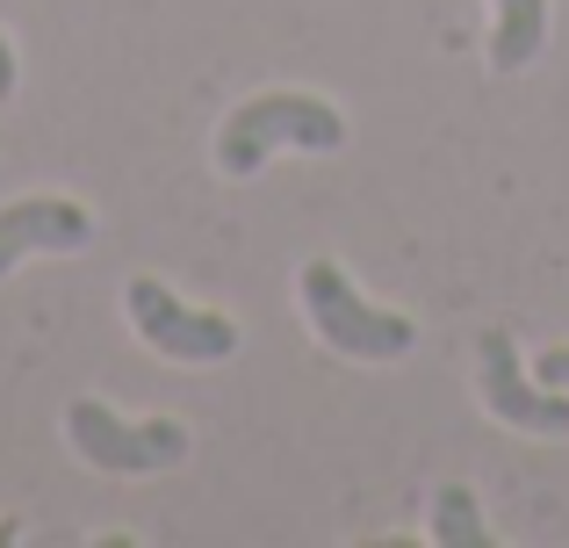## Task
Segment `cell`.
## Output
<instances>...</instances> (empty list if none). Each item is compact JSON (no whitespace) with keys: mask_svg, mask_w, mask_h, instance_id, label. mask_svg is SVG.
Returning a JSON list of instances; mask_svg holds the SVG:
<instances>
[{"mask_svg":"<svg viewBox=\"0 0 569 548\" xmlns=\"http://www.w3.org/2000/svg\"><path fill=\"white\" fill-rule=\"evenodd\" d=\"M123 310L138 325V339L167 361H231L238 353V325L223 310H194L167 289L159 275H130L123 281Z\"/></svg>","mask_w":569,"mask_h":548,"instance_id":"cell-4","label":"cell"},{"mask_svg":"<svg viewBox=\"0 0 569 548\" xmlns=\"http://www.w3.org/2000/svg\"><path fill=\"white\" fill-rule=\"evenodd\" d=\"M432 541L440 548H490L483 506H476L469 484H440V491H432Z\"/></svg>","mask_w":569,"mask_h":548,"instance_id":"cell-8","label":"cell"},{"mask_svg":"<svg viewBox=\"0 0 569 548\" xmlns=\"http://www.w3.org/2000/svg\"><path fill=\"white\" fill-rule=\"evenodd\" d=\"M296 296H303V318L318 325L325 347L353 353V361H403L411 339H418V325L403 318V310L368 303L339 260H303V268H296Z\"/></svg>","mask_w":569,"mask_h":548,"instance_id":"cell-2","label":"cell"},{"mask_svg":"<svg viewBox=\"0 0 569 548\" xmlns=\"http://www.w3.org/2000/svg\"><path fill=\"white\" fill-rule=\"evenodd\" d=\"M66 440L109 477H152V469H173L188 455V426L181 419H116L101 397H80L66 405Z\"/></svg>","mask_w":569,"mask_h":548,"instance_id":"cell-3","label":"cell"},{"mask_svg":"<svg viewBox=\"0 0 569 548\" xmlns=\"http://www.w3.org/2000/svg\"><path fill=\"white\" fill-rule=\"evenodd\" d=\"M476 390H483V405L498 411L505 426H519V434H541V440L569 434V390H548L541 376H527L512 332L476 339Z\"/></svg>","mask_w":569,"mask_h":548,"instance_id":"cell-5","label":"cell"},{"mask_svg":"<svg viewBox=\"0 0 569 548\" xmlns=\"http://www.w3.org/2000/svg\"><path fill=\"white\" fill-rule=\"evenodd\" d=\"M14 80H22V66H14V51H8V37H0V101L14 94Z\"/></svg>","mask_w":569,"mask_h":548,"instance_id":"cell-10","label":"cell"},{"mask_svg":"<svg viewBox=\"0 0 569 548\" xmlns=\"http://www.w3.org/2000/svg\"><path fill=\"white\" fill-rule=\"evenodd\" d=\"M339 152L347 145V116L332 109L325 94H303V87H274V94H252L223 116L217 130V173L246 181L260 173L274 152Z\"/></svg>","mask_w":569,"mask_h":548,"instance_id":"cell-1","label":"cell"},{"mask_svg":"<svg viewBox=\"0 0 569 548\" xmlns=\"http://www.w3.org/2000/svg\"><path fill=\"white\" fill-rule=\"evenodd\" d=\"M94 239V210L72 196H22L0 202V281L14 275V260L29 253H80Z\"/></svg>","mask_w":569,"mask_h":548,"instance_id":"cell-6","label":"cell"},{"mask_svg":"<svg viewBox=\"0 0 569 548\" xmlns=\"http://www.w3.org/2000/svg\"><path fill=\"white\" fill-rule=\"evenodd\" d=\"M498 29H490V66L498 72H527L548 43V0H490Z\"/></svg>","mask_w":569,"mask_h":548,"instance_id":"cell-7","label":"cell"},{"mask_svg":"<svg viewBox=\"0 0 569 548\" xmlns=\"http://www.w3.org/2000/svg\"><path fill=\"white\" fill-rule=\"evenodd\" d=\"M533 376H541L548 390H569V347H548L541 361H533Z\"/></svg>","mask_w":569,"mask_h":548,"instance_id":"cell-9","label":"cell"}]
</instances>
